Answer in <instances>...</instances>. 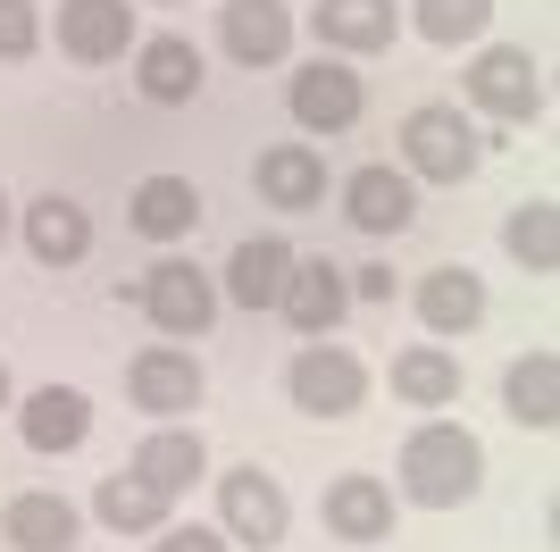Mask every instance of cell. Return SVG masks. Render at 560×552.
I'll use <instances>...</instances> for the list:
<instances>
[{
	"label": "cell",
	"instance_id": "obj_1",
	"mask_svg": "<svg viewBox=\"0 0 560 552\" xmlns=\"http://www.w3.org/2000/svg\"><path fill=\"white\" fill-rule=\"evenodd\" d=\"M486 485V452H477V436L468 427H452V418H427L419 436L401 444V494L427 510H452L468 503Z\"/></svg>",
	"mask_w": 560,
	"mask_h": 552
},
{
	"label": "cell",
	"instance_id": "obj_2",
	"mask_svg": "<svg viewBox=\"0 0 560 552\" xmlns=\"http://www.w3.org/2000/svg\"><path fill=\"white\" fill-rule=\"evenodd\" d=\"M477 160H486V142H477V126H468L460 110L427 101V110H410V117H401V176H427V184H468V176H477Z\"/></svg>",
	"mask_w": 560,
	"mask_h": 552
},
{
	"label": "cell",
	"instance_id": "obj_3",
	"mask_svg": "<svg viewBox=\"0 0 560 552\" xmlns=\"http://www.w3.org/2000/svg\"><path fill=\"white\" fill-rule=\"evenodd\" d=\"M468 101L493 110L502 126H536V117H544V68L518 43H493V50L468 59Z\"/></svg>",
	"mask_w": 560,
	"mask_h": 552
},
{
	"label": "cell",
	"instance_id": "obj_4",
	"mask_svg": "<svg viewBox=\"0 0 560 552\" xmlns=\"http://www.w3.org/2000/svg\"><path fill=\"white\" fill-rule=\"evenodd\" d=\"M284 110H293V126H302V135H343V126H360V110H369V84H360V76L327 50V59L293 68Z\"/></svg>",
	"mask_w": 560,
	"mask_h": 552
},
{
	"label": "cell",
	"instance_id": "obj_5",
	"mask_svg": "<svg viewBox=\"0 0 560 552\" xmlns=\"http://www.w3.org/2000/svg\"><path fill=\"white\" fill-rule=\"evenodd\" d=\"M284 393H293L310 418H351V411H360V393H369V368L351 360L343 344H302L293 368H284Z\"/></svg>",
	"mask_w": 560,
	"mask_h": 552
},
{
	"label": "cell",
	"instance_id": "obj_6",
	"mask_svg": "<svg viewBox=\"0 0 560 552\" xmlns=\"http://www.w3.org/2000/svg\"><path fill=\"white\" fill-rule=\"evenodd\" d=\"M218 519L226 528L218 536H234V544H284V485L268 478V469H226L218 478Z\"/></svg>",
	"mask_w": 560,
	"mask_h": 552
},
{
	"label": "cell",
	"instance_id": "obj_7",
	"mask_svg": "<svg viewBox=\"0 0 560 552\" xmlns=\"http://www.w3.org/2000/svg\"><path fill=\"white\" fill-rule=\"evenodd\" d=\"M142 310H151L160 335H201V326L218 319V285L192 268V260H160V268L142 276Z\"/></svg>",
	"mask_w": 560,
	"mask_h": 552
},
{
	"label": "cell",
	"instance_id": "obj_8",
	"mask_svg": "<svg viewBox=\"0 0 560 552\" xmlns=\"http://www.w3.org/2000/svg\"><path fill=\"white\" fill-rule=\"evenodd\" d=\"M126 393H135V411H151V418H185V411H201V360L176 352V344H151L126 368Z\"/></svg>",
	"mask_w": 560,
	"mask_h": 552
},
{
	"label": "cell",
	"instance_id": "obj_9",
	"mask_svg": "<svg viewBox=\"0 0 560 552\" xmlns=\"http://www.w3.org/2000/svg\"><path fill=\"white\" fill-rule=\"evenodd\" d=\"M218 43H226L234 68H277L293 50V9L284 0H226L218 9Z\"/></svg>",
	"mask_w": 560,
	"mask_h": 552
},
{
	"label": "cell",
	"instance_id": "obj_10",
	"mask_svg": "<svg viewBox=\"0 0 560 552\" xmlns=\"http://www.w3.org/2000/svg\"><path fill=\"white\" fill-rule=\"evenodd\" d=\"M59 50L84 68H109L135 50V9L126 0H59Z\"/></svg>",
	"mask_w": 560,
	"mask_h": 552
},
{
	"label": "cell",
	"instance_id": "obj_11",
	"mask_svg": "<svg viewBox=\"0 0 560 552\" xmlns=\"http://www.w3.org/2000/svg\"><path fill=\"white\" fill-rule=\"evenodd\" d=\"M343 218L360 234H401L410 227V218H419V193H410V176H401V168H351L343 176Z\"/></svg>",
	"mask_w": 560,
	"mask_h": 552
},
{
	"label": "cell",
	"instance_id": "obj_12",
	"mask_svg": "<svg viewBox=\"0 0 560 552\" xmlns=\"http://www.w3.org/2000/svg\"><path fill=\"white\" fill-rule=\"evenodd\" d=\"M318 510H327V536H343V544H385L394 536V485L385 478H335Z\"/></svg>",
	"mask_w": 560,
	"mask_h": 552
},
{
	"label": "cell",
	"instance_id": "obj_13",
	"mask_svg": "<svg viewBox=\"0 0 560 552\" xmlns=\"http://www.w3.org/2000/svg\"><path fill=\"white\" fill-rule=\"evenodd\" d=\"M25 252L43 260V268H75V260L93 252V218H84V202H68V193L25 202Z\"/></svg>",
	"mask_w": 560,
	"mask_h": 552
},
{
	"label": "cell",
	"instance_id": "obj_14",
	"mask_svg": "<svg viewBox=\"0 0 560 552\" xmlns=\"http://www.w3.org/2000/svg\"><path fill=\"white\" fill-rule=\"evenodd\" d=\"M277 310L302 326V335H327V326L351 310L343 268H335V260H293V276H284V294H277Z\"/></svg>",
	"mask_w": 560,
	"mask_h": 552
},
{
	"label": "cell",
	"instance_id": "obj_15",
	"mask_svg": "<svg viewBox=\"0 0 560 552\" xmlns=\"http://www.w3.org/2000/svg\"><path fill=\"white\" fill-rule=\"evenodd\" d=\"M135 84H142V101L185 110L192 92H201V50L185 34H151V43H135Z\"/></svg>",
	"mask_w": 560,
	"mask_h": 552
},
{
	"label": "cell",
	"instance_id": "obj_16",
	"mask_svg": "<svg viewBox=\"0 0 560 552\" xmlns=\"http://www.w3.org/2000/svg\"><path fill=\"white\" fill-rule=\"evenodd\" d=\"M284 276H293V252H284V234H243L226 260V301H243V310H277Z\"/></svg>",
	"mask_w": 560,
	"mask_h": 552
},
{
	"label": "cell",
	"instance_id": "obj_17",
	"mask_svg": "<svg viewBox=\"0 0 560 552\" xmlns=\"http://www.w3.org/2000/svg\"><path fill=\"white\" fill-rule=\"evenodd\" d=\"M259 202H268V209H318V202H327V160H318L310 142L259 151Z\"/></svg>",
	"mask_w": 560,
	"mask_h": 552
},
{
	"label": "cell",
	"instance_id": "obj_18",
	"mask_svg": "<svg viewBox=\"0 0 560 552\" xmlns=\"http://www.w3.org/2000/svg\"><path fill=\"white\" fill-rule=\"evenodd\" d=\"M18 436L34 444V452H75V444L93 436V402H84L75 386H43L18 411Z\"/></svg>",
	"mask_w": 560,
	"mask_h": 552
},
{
	"label": "cell",
	"instance_id": "obj_19",
	"mask_svg": "<svg viewBox=\"0 0 560 552\" xmlns=\"http://www.w3.org/2000/svg\"><path fill=\"white\" fill-rule=\"evenodd\" d=\"M310 25H318V43H327V50H385L401 34V9H394V0H318Z\"/></svg>",
	"mask_w": 560,
	"mask_h": 552
},
{
	"label": "cell",
	"instance_id": "obj_20",
	"mask_svg": "<svg viewBox=\"0 0 560 552\" xmlns=\"http://www.w3.org/2000/svg\"><path fill=\"white\" fill-rule=\"evenodd\" d=\"M419 319L427 335H468L486 319V276L477 268H427L419 276Z\"/></svg>",
	"mask_w": 560,
	"mask_h": 552
},
{
	"label": "cell",
	"instance_id": "obj_21",
	"mask_svg": "<svg viewBox=\"0 0 560 552\" xmlns=\"http://www.w3.org/2000/svg\"><path fill=\"white\" fill-rule=\"evenodd\" d=\"M167 503H176V494H160V485L135 478V469L101 478V494H93L101 528H117V536H160V528H167Z\"/></svg>",
	"mask_w": 560,
	"mask_h": 552
},
{
	"label": "cell",
	"instance_id": "obj_22",
	"mask_svg": "<svg viewBox=\"0 0 560 552\" xmlns=\"http://www.w3.org/2000/svg\"><path fill=\"white\" fill-rule=\"evenodd\" d=\"M0 536L18 552H68L75 544V503L68 494H18V503L0 510Z\"/></svg>",
	"mask_w": 560,
	"mask_h": 552
},
{
	"label": "cell",
	"instance_id": "obj_23",
	"mask_svg": "<svg viewBox=\"0 0 560 552\" xmlns=\"http://www.w3.org/2000/svg\"><path fill=\"white\" fill-rule=\"evenodd\" d=\"M502 411L518 418V427H552L560 418V352H527V360H511V377H502Z\"/></svg>",
	"mask_w": 560,
	"mask_h": 552
},
{
	"label": "cell",
	"instance_id": "obj_24",
	"mask_svg": "<svg viewBox=\"0 0 560 552\" xmlns=\"http://www.w3.org/2000/svg\"><path fill=\"white\" fill-rule=\"evenodd\" d=\"M201 227V193H192L185 176H142L135 184V234H151V243H176V234Z\"/></svg>",
	"mask_w": 560,
	"mask_h": 552
},
{
	"label": "cell",
	"instance_id": "obj_25",
	"mask_svg": "<svg viewBox=\"0 0 560 552\" xmlns=\"http://www.w3.org/2000/svg\"><path fill=\"white\" fill-rule=\"evenodd\" d=\"M394 393L419 402V411H444V402H460V360H452L444 344H410L394 360Z\"/></svg>",
	"mask_w": 560,
	"mask_h": 552
},
{
	"label": "cell",
	"instance_id": "obj_26",
	"mask_svg": "<svg viewBox=\"0 0 560 552\" xmlns=\"http://www.w3.org/2000/svg\"><path fill=\"white\" fill-rule=\"evenodd\" d=\"M201 469H210V452H201L192 427H160V436H142V452H135V478H151L160 494H185Z\"/></svg>",
	"mask_w": 560,
	"mask_h": 552
},
{
	"label": "cell",
	"instance_id": "obj_27",
	"mask_svg": "<svg viewBox=\"0 0 560 552\" xmlns=\"http://www.w3.org/2000/svg\"><path fill=\"white\" fill-rule=\"evenodd\" d=\"M502 243H511V260H527V276H552L560 268V209L552 202H518L511 227H502Z\"/></svg>",
	"mask_w": 560,
	"mask_h": 552
},
{
	"label": "cell",
	"instance_id": "obj_28",
	"mask_svg": "<svg viewBox=\"0 0 560 552\" xmlns=\"http://www.w3.org/2000/svg\"><path fill=\"white\" fill-rule=\"evenodd\" d=\"M410 25H419L427 43L460 50V43H477L493 25V0H410Z\"/></svg>",
	"mask_w": 560,
	"mask_h": 552
},
{
	"label": "cell",
	"instance_id": "obj_29",
	"mask_svg": "<svg viewBox=\"0 0 560 552\" xmlns=\"http://www.w3.org/2000/svg\"><path fill=\"white\" fill-rule=\"evenodd\" d=\"M43 43V9L34 0H0V59H34Z\"/></svg>",
	"mask_w": 560,
	"mask_h": 552
},
{
	"label": "cell",
	"instance_id": "obj_30",
	"mask_svg": "<svg viewBox=\"0 0 560 552\" xmlns=\"http://www.w3.org/2000/svg\"><path fill=\"white\" fill-rule=\"evenodd\" d=\"M151 552H226V536H218V528H176V519H167Z\"/></svg>",
	"mask_w": 560,
	"mask_h": 552
},
{
	"label": "cell",
	"instance_id": "obj_31",
	"mask_svg": "<svg viewBox=\"0 0 560 552\" xmlns=\"http://www.w3.org/2000/svg\"><path fill=\"white\" fill-rule=\"evenodd\" d=\"M0 243H9V193H0Z\"/></svg>",
	"mask_w": 560,
	"mask_h": 552
},
{
	"label": "cell",
	"instance_id": "obj_32",
	"mask_svg": "<svg viewBox=\"0 0 560 552\" xmlns=\"http://www.w3.org/2000/svg\"><path fill=\"white\" fill-rule=\"evenodd\" d=\"M0 411H9V368H0Z\"/></svg>",
	"mask_w": 560,
	"mask_h": 552
}]
</instances>
